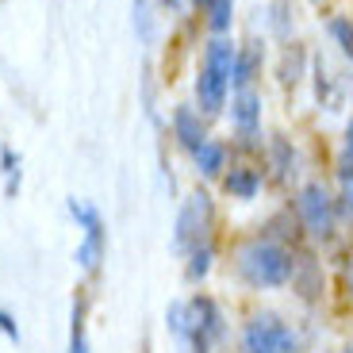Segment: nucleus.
Here are the masks:
<instances>
[{
	"label": "nucleus",
	"mask_w": 353,
	"mask_h": 353,
	"mask_svg": "<svg viewBox=\"0 0 353 353\" xmlns=\"http://www.w3.org/2000/svg\"><path fill=\"white\" fill-rule=\"evenodd\" d=\"M239 273L254 288H276L292 276V254H284L269 239H254L239 250Z\"/></svg>",
	"instance_id": "nucleus-1"
},
{
	"label": "nucleus",
	"mask_w": 353,
	"mask_h": 353,
	"mask_svg": "<svg viewBox=\"0 0 353 353\" xmlns=\"http://www.w3.org/2000/svg\"><path fill=\"white\" fill-rule=\"evenodd\" d=\"M234 46L215 39L203 54V70L196 77V97H200V108L208 115H215L223 108V97H227V85H230V70H234Z\"/></svg>",
	"instance_id": "nucleus-2"
},
{
	"label": "nucleus",
	"mask_w": 353,
	"mask_h": 353,
	"mask_svg": "<svg viewBox=\"0 0 353 353\" xmlns=\"http://www.w3.org/2000/svg\"><path fill=\"white\" fill-rule=\"evenodd\" d=\"M242 353H296V334L276 315H257L242 334Z\"/></svg>",
	"instance_id": "nucleus-3"
},
{
	"label": "nucleus",
	"mask_w": 353,
	"mask_h": 353,
	"mask_svg": "<svg viewBox=\"0 0 353 353\" xmlns=\"http://www.w3.org/2000/svg\"><path fill=\"white\" fill-rule=\"evenodd\" d=\"M208 227H212V200L203 192L188 196L176 215V250H196L200 242H208Z\"/></svg>",
	"instance_id": "nucleus-4"
},
{
	"label": "nucleus",
	"mask_w": 353,
	"mask_h": 353,
	"mask_svg": "<svg viewBox=\"0 0 353 353\" xmlns=\"http://www.w3.org/2000/svg\"><path fill=\"white\" fill-rule=\"evenodd\" d=\"M223 338V315L208 296L188 303V342L196 345V353H208Z\"/></svg>",
	"instance_id": "nucleus-5"
},
{
	"label": "nucleus",
	"mask_w": 353,
	"mask_h": 353,
	"mask_svg": "<svg viewBox=\"0 0 353 353\" xmlns=\"http://www.w3.org/2000/svg\"><path fill=\"white\" fill-rule=\"evenodd\" d=\"M296 208H300L303 227H307L315 239H330V227H334V200L327 196V188L323 185H303Z\"/></svg>",
	"instance_id": "nucleus-6"
},
{
	"label": "nucleus",
	"mask_w": 353,
	"mask_h": 353,
	"mask_svg": "<svg viewBox=\"0 0 353 353\" xmlns=\"http://www.w3.org/2000/svg\"><path fill=\"white\" fill-rule=\"evenodd\" d=\"M288 281H292V288L300 292L307 303L323 296V269H319V261H315V257H307V254L292 257V276H288Z\"/></svg>",
	"instance_id": "nucleus-7"
},
{
	"label": "nucleus",
	"mask_w": 353,
	"mask_h": 353,
	"mask_svg": "<svg viewBox=\"0 0 353 353\" xmlns=\"http://www.w3.org/2000/svg\"><path fill=\"white\" fill-rule=\"evenodd\" d=\"M257 119H261V97L250 92V88H239V97H234V123H239L242 139H254Z\"/></svg>",
	"instance_id": "nucleus-8"
},
{
	"label": "nucleus",
	"mask_w": 353,
	"mask_h": 353,
	"mask_svg": "<svg viewBox=\"0 0 353 353\" xmlns=\"http://www.w3.org/2000/svg\"><path fill=\"white\" fill-rule=\"evenodd\" d=\"M173 134L181 146H188V150H200L203 146V127H200V115L192 112V108H176L173 112Z\"/></svg>",
	"instance_id": "nucleus-9"
},
{
	"label": "nucleus",
	"mask_w": 353,
	"mask_h": 353,
	"mask_svg": "<svg viewBox=\"0 0 353 353\" xmlns=\"http://www.w3.org/2000/svg\"><path fill=\"white\" fill-rule=\"evenodd\" d=\"M261 58H265L261 43H246V50H242V54H234V70H230V85H234V88H246L250 81L257 77V70H261Z\"/></svg>",
	"instance_id": "nucleus-10"
},
{
	"label": "nucleus",
	"mask_w": 353,
	"mask_h": 353,
	"mask_svg": "<svg viewBox=\"0 0 353 353\" xmlns=\"http://www.w3.org/2000/svg\"><path fill=\"white\" fill-rule=\"evenodd\" d=\"M223 185H227L230 196L250 200V196H257V188H261V173H257V169H230Z\"/></svg>",
	"instance_id": "nucleus-11"
},
{
	"label": "nucleus",
	"mask_w": 353,
	"mask_h": 353,
	"mask_svg": "<svg viewBox=\"0 0 353 353\" xmlns=\"http://www.w3.org/2000/svg\"><path fill=\"white\" fill-rule=\"evenodd\" d=\"M265 239L269 242H296V219H292V212H281L265 223Z\"/></svg>",
	"instance_id": "nucleus-12"
},
{
	"label": "nucleus",
	"mask_w": 353,
	"mask_h": 353,
	"mask_svg": "<svg viewBox=\"0 0 353 353\" xmlns=\"http://www.w3.org/2000/svg\"><path fill=\"white\" fill-rule=\"evenodd\" d=\"M100 254H104V234H85V242L77 246V261H81V269H97L100 265Z\"/></svg>",
	"instance_id": "nucleus-13"
},
{
	"label": "nucleus",
	"mask_w": 353,
	"mask_h": 353,
	"mask_svg": "<svg viewBox=\"0 0 353 353\" xmlns=\"http://www.w3.org/2000/svg\"><path fill=\"white\" fill-rule=\"evenodd\" d=\"M269 158H273V173L284 181V176L292 173V161H296V154H292V146H288L284 139H273V142H269Z\"/></svg>",
	"instance_id": "nucleus-14"
},
{
	"label": "nucleus",
	"mask_w": 353,
	"mask_h": 353,
	"mask_svg": "<svg viewBox=\"0 0 353 353\" xmlns=\"http://www.w3.org/2000/svg\"><path fill=\"white\" fill-rule=\"evenodd\" d=\"M196 165H200L203 176H215L223 169V146H215V142H203L200 150H196Z\"/></svg>",
	"instance_id": "nucleus-15"
},
{
	"label": "nucleus",
	"mask_w": 353,
	"mask_h": 353,
	"mask_svg": "<svg viewBox=\"0 0 353 353\" xmlns=\"http://www.w3.org/2000/svg\"><path fill=\"white\" fill-rule=\"evenodd\" d=\"M300 70H303V50L292 46V50L284 54V62H281V81L284 85H296V81H300Z\"/></svg>",
	"instance_id": "nucleus-16"
},
{
	"label": "nucleus",
	"mask_w": 353,
	"mask_h": 353,
	"mask_svg": "<svg viewBox=\"0 0 353 353\" xmlns=\"http://www.w3.org/2000/svg\"><path fill=\"white\" fill-rule=\"evenodd\" d=\"M134 27H139L142 43H154V16H150L146 0H134Z\"/></svg>",
	"instance_id": "nucleus-17"
},
{
	"label": "nucleus",
	"mask_w": 353,
	"mask_h": 353,
	"mask_svg": "<svg viewBox=\"0 0 353 353\" xmlns=\"http://www.w3.org/2000/svg\"><path fill=\"white\" fill-rule=\"evenodd\" d=\"M208 269H212V246H208V242H200V246L192 250V265H188V276H192V281H200V276H208Z\"/></svg>",
	"instance_id": "nucleus-18"
},
{
	"label": "nucleus",
	"mask_w": 353,
	"mask_h": 353,
	"mask_svg": "<svg viewBox=\"0 0 353 353\" xmlns=\"http://www.w3.org/2000/svg\"><path fill=\"white\" fill-rule=\"evenodd\" d=\"M208 23H212V31H227L230 27V0H212L208 4Z\"/></svg>",
	"instance_id": "nucleus-19"
},
{
	"label": "nucleus",
	"mask_w": 353,
	"mask_h": 353,
	"mask_svg": "<svg viewBox=\"0 0 353 353\" xmlns=\"http://www.w3.org/2000/svg\"><path fill=\"white\" fill-rule=\"evenodd\" d=\"M330 35H334V43L342 46L345 54H353V23L350 19H342V16L330 19Z\"/></svg>",
	"instance_id": "nucleus-20"
},
{
	"label": "nucleus",
	"mask_w": 353,
	"mask_h": 353,
	"mask_svg": "<svg viewBox=\"0 0 353 353\" xmlns=\"http://www.w3.org/2000/svg\"><path fill=\"white\" fill-rule=\"evenodd\" d=\"M70 212H73V219H77V223H85V234H97V230H100V215L92 212V208H85L81 200L70 203Z\"/></svg>",
	"instance_id": "nucleus-21"
},
{
	"label": "nucleus",
	"mask_w": 353,
	"mask_h": 353,
	"mask_svg": "<svg viewBox=\"0 0 353 353\" xmlns=\"http://www.w3.org/2000/svg\"><path fill=\"white\" fill-rule=\"evenodd\" d=\"M342 181H353V123L345 127V146H342V161H338Z\"/></svg>",
	"instance_id": "nucleus-22"
},
{
	"label": "nucleus",
	"mask_w": 353,
	"mask_h": 353,
	"mask_svg": "<svg viewBox=\"0 0 353 353\" xmlns=\"http://www.w3.org/2000/svg\"><path fill=\"white\" fill-rule=\"evenodd\" d=\"M334 212L353 223V181H342V196L334 200Z\"/></svg>",
	"instance_id": "nucleus-23"
},
{
	"label": "nucleus",
	"mask_w": 353,
	"mask_h": 353,
	"mask_svg": "<svg viewBox=\"0 0 353 353\" xmlns=\"http://www.w3.org/2000/svg\"><path fill=\"white\" fill-rule=\"evenodd\" d=\"M273 27H276V35H288V31H292L288 0H273Z\"/></svg>",
	"instance_id": "nucleus-24"
},
{
	"label": "nucleus",
	"mask_w": 353,
	"mask_h": 353,
	"mask_svg": "<svg viewBox=\"0 0 353 353\" xmlns=\"http://www.w3.org/2000/svg\"><path fill=\"white\" fill-rule=\"evenodd\" d=\"M342 284H345V292H350V296H353V257H350V261L342 265Z\"/></svg>",
	"instance_id": "nucleus-25"
},
{
	"label": "nucleus",
	"mask_w": 353,
	"mask_h": 353,
	"mask_svg": "<svg viewBox=\"0 0 353 353\" xmlns=\"http://www.w3.org/2000/svg\"><path fill=\"white\" fill-rule=\"evenodd\" d=\"M0 330H4L8 338H19V334H16V327H12V319L4 315V311H0Z\"/></svg>",
	"instance_id": "nucleus-26"
},
{
	"label": "nucleus",
	"mask_w": 353,
	"mask_h": 353,
	"mask_svg": "<svg viewBox=\"0 0 353 353\" xmlns=\"http://www.w3.org/2000/svg\"><path fill=\"white\" fill-rule=\"evenodd\" d=\"M161 4H169V8H181V0H161Z\"/></svg>",
	"instance_id": "nucleus-27"
},
{
	"label": "nucleus",
	"mask_w": 353,
	"mask_h": 353,
	"mask_svg": "<svg viewBox=\"0 0 353 353\" xmlns=\"http://www.w3.org/2000/svg\"><path fill=\"white\" fill-rule=\"evenodd\" d=\"M196 4H200V8H208V4H212V0H196Z\"/></svg>",
	"instance_id": "nucleus-28"
},
{
	"label": "nucleus",
	"mask_w": 353,
	"mask_h": 353,
	"mask_svg": "<svg viewBox=\"0 0 353 353\" xmlns=\"http://www.w3.org/2000/svg\"><path fill=\"white\" fill-rule=\"evenodd\" d=\"M311 4H323V0H311Z\"/></svg>",
	"instance_id": "nucleus-29"
},
{
	"label": "nucleus",
	"mask_w": 353,
	"mask_h": 353,
	"mask_svg": "<svg viewBox=\"0 0 353 353\" xmlns=\"http://www.w3.org/2000/svg\"><path fill=\"white\" fill-rule=\"evenodd\" d=\"M350 23H353V19H350Z\"/></svg>",
	"instance_id": "nucleus-30"
},
{
	"label": "nucleus",
	"mask_w": 353,
	"mask_h": 353,
	"mask_svg": "<svg viewBox=\"0 0 353 353\" xmlns=\"http://www.w3.org/2000/svg\"><path fill=\"white\" fill-rule=\"evenodd\" d=\"M146 353H150V350H146Z\"/></svg>",
	"instance_id": "nucleus-31"
}]
</instances>
